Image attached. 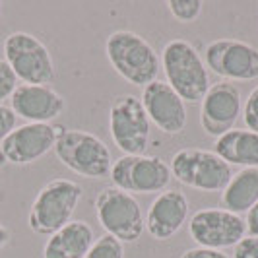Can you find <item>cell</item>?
<instances>
[{"mask_svg": "<svg viewBox=\"0 0 258 258\" xmlns=\"http://www.w3.org/2000/svg\"><path fill=\"white\" fill-rule=\"evenodd\" d=\"M105 52L116 74L142 90L157 80L161 70L157 51L142 35L130 29L113 31L105 41Z\"/></svg>", "mask_w": 258, "mask_h": 258, "instance_id": "6da1fadb", "label": "cell"}, {"mask_svg": "<svg viewBox=\"0 0 258 258\" xmlns=\"http://www.w3.org/2000/svg\"><path fill=\"white\" fill-rule=\"evenodd\" d=\"M159 58L167 84L181 95L182 101H202L212 84L204 58L200 56L192 43L184 39H171L163 47Z\"/></svg>", "mask_w": 258, "mask_h": 258, "instance_id": "7a4b0ae2", "label": "cell"}, {"mask_svg": "<svg viewBox=\"0 0 258 258\" xmlns=\"http://www.w3.org/2000/svg\"><path fill=\"white\" fill-rule=\"evenodd\" d=\"M84 196V188L72 179H52L45 186H41L37 196L33 198L27 225L37 235L51 237L52 233L62 229L72 221L78 204Z\"/></svg>", "mask_w": 258, "mask_h": 258, "instance_id": "3957f363", "label": "cell"}, {"mask_svg": "<svg viewBox=\"0 0 258 258\" xmlns=\"http://www.w3.org/2000/svg\"><path fill=\"white\" fill-rule=\"evenodd\" d=\"M54 155L66 169L86 179H103L113 167V155L107 144L88 130H60L54 144Z\"/></svg>", "mask_w": 258, "mask_h": 258, "instance_id": "277c9868", "label": "cell"}, {"mask_svg": "<svg viewBox=\"0 0 258 258\" xmlns=\"http://www.w3.org/2000/svg\"><path fill=\"white\" fill-rule=\"evenodd\" d=\"M4 60L14 70L18 82L49 86L56 78V68L47 45L31 33L14 31L2 43Z\"/></svg>", "mask_w": 258, "mask_h": 258, "instance_id": "5b68a950", "label": "cell"}, {"mask_svg": "<svg viewBox=\"0 0 258 258\" xmlns=\"http://www.w3.org/2000/svg\"><path fill=\"white\" fill-rule=\"evenodd\" d=\"M171 175L177 181L202 192H218L231 181L233 171L220 155L202 148H182L171 159Z\"/></svg>", "mask_w": 258, "mask_h": 258, "instance_id": "8992f818", "label": "cell"}, {"mask_svg": "<svg viewBox=\"0 0 258 258\" xmlns=\"http://www.w3.org/2000/svg\"><path fill=\"white\" fill-rule=\"evenodd\" d=\"M109 132L115 146L124 155L146 154L152 138V122L140 97L132 93L113 97L109 107Z\"/></svg>", "mask_w": 258, "mask_h": 258, "instance_id": "52a82bcc", "label": "cell"}, {"mask_svg": "<svg viewBox=\"0 0 258 258\" xmlns=\"http://www.w3.org/2000/svg\"><path fill=\"white\" fill-rule=\"evenodd\" d=\"M95 214L105 233L120 243H136L146 231L140 202L116 186H105L99 190L95 196Z\"/></svg>", "mask_w": 258, "mask_h": 258, "instance_id": "ba28073f", "label": "cell"}, {"mask_svg": "<svg viewBox=\"0 0 258 258\" xmlns=\"http://www.w3.org/2000/svg\"><path fill=\"white\" fill-rule=\"evenodd\" d=\"M113 186L128 194L163 192L173 179L171 169L159 155H122L109 173Z\"/></svg>", "mask_w": 258, "mask_h": 258, "instance_id": "9c48e42d", "label": "cell"}, {"mask_svg": "<svg viewBox=\"0 0 258 258\" xmlns=\"http://www.w3.org/2000/svg\"><path fill=\"white\" fill-rule=\"evenodd\" d=\"M204 64L227 82H252L258 80V49L235 37L216 39L204 49Z\"/></svg>", "mask_w": 258, "mask_h": 258, "instance_id": "30bf717a", "label": "cell"}, {"mask_svg": "<svg viewBox=\"0 0 258 258\" xmlns=\"http://www.w3.org/2000/svg\"><path fill=\"white\" fill-rule=\"evenodd\" d=\"M188 235L198 246L223 250L246 237V225L243 216L231 214L223 208H204L190 218Z\"/></svg>", "mask_w": 258, "mask_h": 258, "instance_id": "8fae6325", "label": "cell"}, {"mask_svg": "<svg viewBox=\"0 0 258 258\" xmlns=\"http://www.w3.org/2000/svg\"><path fill=\"white\" fill-rule=\"evenodd\" d=\"M62 126L45 122H26L16 128L0 144V155L12 165H29L54 150Z\"/></svg>", "mask_w": 258, "mask_h": 258, "instance_id": "7c38bea8", "label": "cell"}, {"mask_svg": "<svg viewBox=\"0 0 258 258\" xmlns=\"http://www.w3.org/2000/svg\"><path fill=\"white\" fill-rule=\"evenodd\" d=\"M243 109L241 91L235 84H212L200 105V124L208 136L220 138L235 128Z\"/></svg>", "mask_w": 258, "mask_h": 258, "instance_id": "4fadbf2b", "label": "cell"}, {"mask_svg": "<svg viewBox=\"0 0 258 258\" xmlns=\"http://www.w3.org/2000/svg\"><path fill=\"white\" fill-rule=\"evenodd\" d=\"M144 109L150 122L169 136L181 134L186 126V107L181 95L169 86L167 82L155 80L142 90Z\"/></svg>", "mask_w": 258, "mask_h": 258, "instance_id": "5bb4252c", "label": "cell"}, {"mask_svg": "<svg viewBox=\"0 0 258 258\" xmlns=\"http://www.w3.org/2000/svg\"><path fill=\"white\" fill-rule=\"evenodd\" d=\"M64 97L51 86L20 84L10 97V109L26 122H45L58 118L64 111Z\"/></svg>", "mask_w": 258, "mask_h": 258, "instance_id": "9a60e30c", "label": "cell"}, {"mask_svg": "<svg viewBox=\"0 0 258 258\" xmlns=\"http://www.w3.org/2000/svg\"><path fill=\"white\" fill-rule=\"evenodd\" d=\"M190 204L179 190H163L155 196L146 214V231L155 241H169L188 220Z\"/></svg>", "mask_w": 258, "mask_h": 258, "instance_id": "2e32d148", "label": "cell"}, {"mask_svg": "<svg viewBox=\"0 0 258 258\" xmlns=\"http://www.w3.org/2000/svg\"><path fill=\"white\" fill-rule=\"evenodd\" d=\"M93 241L95 233L90 223L72 220L47 239L43 246V258H86Z\"/></svg>", "mask_w": 258, "mask_h": 258, "instance_id": "e0dca14e", "label": "cell"}, {"mask_svg": "<svg viewBox=\"0 0 258 258\" xmlns=\"http://www.w3.org/2000/svg\"><path fill=\"white\" fill-rule=\"evenodd\" d=\"M214 152L227 165H239L243 169L258 167V134L246 128H233L216 138Z\"/></svg>", "mask_w": 258, "mask_h": 258, "instance_id": "ac0fdd59", "label": "cell"}, {"mask_svg": "<svg viewBox=\"0 0 258 258\" xmlns=\"http://www.w3.org/2000/svg\"><path fill=\"white\" fill-rule=\"evenodd\" d=\"M258 202V167L241 169L233 173L231 181L221 190L223 210L243 216Z\"/></svg>", "mask_w": 258, "mask_h": 258, "instance_id": "d6986e66", "label": "cell"}, {"mask_svg": "<svg viewBox=\"0 0 258 258\" xmlns=\"http://www.w3.org/2000/svg\"><path fill=\"white\" fill-rule=\"evenodd\" d=\"M86 258H124V243L105 233L93 241Z\"/></svg>", "mask_w": 258, "mask_h": 258, "instance_id": "ffe728a7", "label": "cell"}, {"mask_svg": "<svg viewBox=\"0 0 258 258\" xmlns=\"http://www.w3.org/2000/svg\"><path fill=\"white\" fill-rule=\"evenodd\" d=\"M202 2L200 0H169L167 2V8L171 16L181 22V24H190L194 22L200 12H202Z\"/></svg>", "mask_w": 258, "mask_h": 258, "instance_id": "44dd1931", "label": "cell"}, {"mask_svg": "<svg viewBox=\"0 0 258 258\" xmlns=\"http://www.w3.org/2000/svg\"><path fill=\"white\" fill-rule=\"evenodd\" d=\"M18 86L20 84H18V78L14 74V70L8 66L4 58H0V105L12 97V93Z\"/></svg>", "mask_w": 258, "mask_h": 258, "instance_id": "7402d4cb", "label": "cell"}, {"mask_svg": "<svg viewBox=\"0 0 258 258\" xmlns=\"http://www.w3.org/2000/svg\"><path fill=\"white\" fill-rule=\"evenodd\" d=\"M243 120H245L246 130H252L258 134V86L252 88L246 97L245 107H243Z\"/></svg>", "mask_w": 258, "mask_h": 258, "instance_id": "603a6c76", "label": "cell"}, {"mask_svg": "<svg viewBox=\"0 0 258 258\" xmlns=\"http://www.w3.org/2000/svg\"><path fill=\"white\" fill-rule=\"evenodd\" d=\"M233 258H258V237H243L233 246Z\"/></svg>", "mask_w": 258, "mask_h": 258, "instance_id": "cb8c5ba5", "label": "cell"}, {"mask_svg": "<svg viewBox=\"0 0 258 258\" xmlns=\"http://www.w3.org/2000/svg\"><path fill=\"white\" fill-rule=\"evenodd\" d=\"M18 126V116L8 105H0V144Z\"/></svg>", "mask_w": 258, "mask_h": 258, "instance_id": "d4e9b609", "label": "cell"}, {"mask_svg": "<svg viewBox=\"0 0 258 258\" xmlns=\"http://www.w3.org/2000/svg\"><path fill=\"white\" fill-rule=\"evenodd\" d=\"M181 258H231L223 250H214V248H204V246H194L181 254Z\"/></svg>", "mask_w": 258, "mask_h": 258, "instance_id": "484cf974", "label": "cell"}, {"mask_svg": "<svg viewBox=\"0 0 258 258\" xmlns=\"http://www.w3.org/2000/svg\"><path fill=\"white\" fill-rule=\"evenodd\" d=\"M245 225H246V235L258 237V202L246 212Z\"/></svg>", "mask_w": 258, "mask_h": 258, "instance_id": "4316f807", "label": "cell"}, {"mask_svg": "<svg viewBox=\"0 0 258 258\" xmlns=\"http://www.w3.org/2000/svg\"><path fill=\"white\" fill-rule=\"evenodd\" d=\"M10 239H12V233H10V229H8L6 225H2V223H0V250L8 245V243H10Z\"/></svg>", "mask_w": 258, "mask_h": 258, "instance_id": "83f0119b", "label": "cell"}, {"mask_svg": "<svg viewBox=\"0 0 258 258\" xmlns=\"http://www.w3.org/2000/svg\"><path fill=\"white\" fill-rule=\"evenodd\" d=\"M0 12H2V2H0Z\"/></svg>", "mask_w": 258, "mask_h": 258, "instance_id": "f1b7e54d", "label": "cell"}]
</instances>
